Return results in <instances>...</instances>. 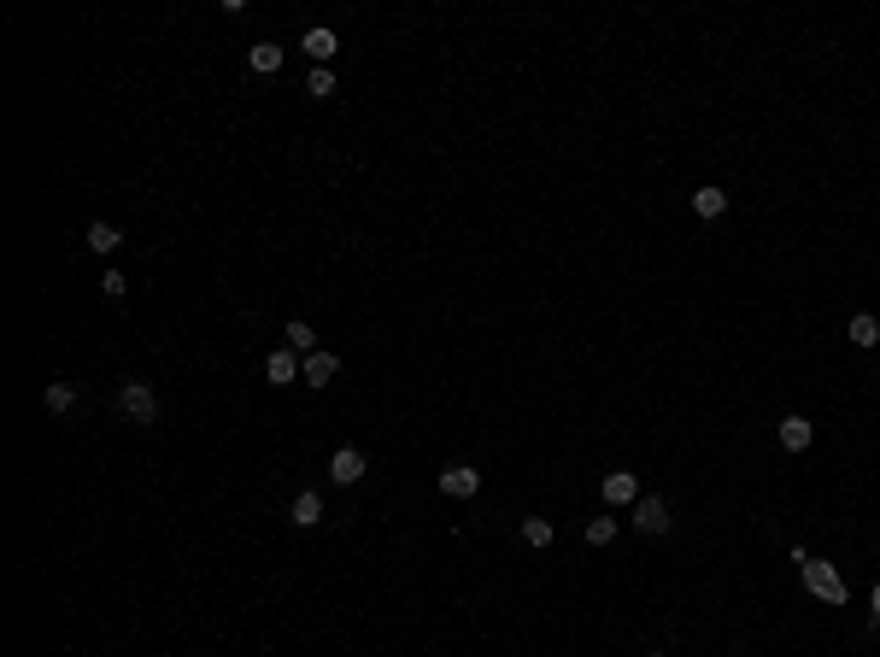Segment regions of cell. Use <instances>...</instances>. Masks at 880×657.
Returning <instances> with one entry per match:
<instances>
[{"instance_id": "obj_1", "label": "cell", "mask_w": 880, "mask_h": 657, "mask_svg": "<svg viewBox=\"0 0 880 657\" xmlns=\"http://www.w3.org/2000/svg\"><path fill=\"white\" fill-rule=\"evenodd\" d=\"M804 587H810L822 604H834V611L851 599V593H846V575H839L834 564H822V557H810V564H804Z\"/></svg>"}, {"instance_id": "obj_2", "label": "cell", "mask_w": 880, "mask_h": 657, "mask_svg": "<svg viewBox=\"0 0 880 657\" xmlns=\"http://www.w3.org/2000/svg\"><path fill=\"white\" fill-rule=\"evenodd\" d=\"M118 405H123V417H130V423H159V393L147 388V382H123L118 388Z\"/></svg>"}, {"instance_id": "obj_3", "label": "cell", "mask_w": 880, "mask_h": 657, "mask_svg": "<svg viewBox=\"0 0 880 657\" xmlns=\"http://www.w3.org/2000/svg\"><path fill=\"white\" fill-rule=\"evenodd\" d=\"M628 523H634L640 535H669V505L658 499V493H640L634 511H628Z\"/></svg>"}, {"instance_id": "obj_4", "label": "cell", "mask_w": 880, "mask_h": 657, "mask_svg": "<svg viewBox=\"0 0 880 657\" xmlns=\"http://www.w3.org/2000/svg\"><path fill=\"white\" fill-rule=\"evenodd\" d=\"M440 493H446V499H476V493H481V469L446 464V469H440Z\"/></svg>"}, {"instance_id": "obj_5", "label": "cell", "mask_w": 880, "mask_h": 657, "mask_svg": "<svg viewBox=\"0 0 880 657\" xmlns=\"http://www.w3.org/2000/svg\"><path fill=\"white\" fill-rule=\"evenodd\" d=\"M329 481H341V488H358V481H364V452H358V446H334Z\"/></svg>"}, {"instance_id": "obj_6", "label": "cell", "mask_w": 880, "mask_h": 657, "mask_svg": "<svg viewBox=\"0 0 880 657\" xmlns=\"http://www.w3.org/2000/svg\"><path fill=\"white\" fill-rule=\"evenodd\" d=\"M300 364H305L300 353H288V346H270V358H265L270 388H288V382H300Z\"/></svg>"}, {"instance_id": "obj_7", "label": "cell", "mask_w": 880, "mask_h": 657, "mask_svg": "<svg viewBox=\"0 0 880 657\" xmlns=\"http://www.w3.org/2000/svg\"><path fill=\"white\" fill-rule=\"evenodd\" d=\"M334 376H341V358H334V353H324V346H317V353L300 364V382H305V388H329Z\"/></svg>"}, {"instance_id": "obj_8", "label": "cell", "mask_w": 880, "mask_h": 657, "mask_svg": "<svg viewBox=\"0 0 880 657\" xmlns=\"http://www.w3.org/2000/svg\"><path fill=\"white\" fill-rule=\"evenodd\" d=\"M599 493H604V505H634V499H640L634 469H611V476L599 481Z\"/></svg>"}, {"instance_id": "obj_9", "label": "cell", "mask_w": 880, "mask_h": 657, "mask_svg": "<svg viewBox=\"0 0 880 657\" xmlns=\"http://www.w3.org/2000/svg\"><path fill=\"white\" fill-rule=\"evenodd\" d=\"M300 47L312 53V65H329V59H334V47H341V42H334V30H329V24H312V30L300 35Z\"/></svg>"}, {"instance_id": "obj_10", "label": "cell", "mask_w": 880, "mask_h": 657, "mask_svg": "<svg viewBox=\"0 0 880 657\" xmlns=\"http://www.w3.org/2000/svg\"><path fill=\"white\" fill-rule=\"evenodd\" d=\"M282 346H288V353H300V358H312L317 353V329L305 324V317H294V324H282Z\"/></svg>"}, {"instance_id": "obj_11", "label": "cell", "mask_w": 880, "mask_h": 657, "mask_svg": "<svg viewBox=\"0 0 880 657\" xmlns=\"http://www.w3.org/2000/svg\"><path fill=\"white\" fill-rule=\"evenodd\" d=\"M288 517H294V528H317V523H324V499H317L312 488H305V493H294Z\"/></svg>"}, {"instance_id": "obj_12", "label": "cell", "mask_w": 880, "mask_h": 657, "mask_svg": "<svg viewBox=\"0 0 880 657\" xmlns=\"http://www.w3.org/2000/svg\"><path fill=\"white\" fill-rule=\"evenodd\" d=\"M247 65H253L258 77H276V71H282V47L276 42H253V47H247Z\"/></svg>"}, {"instance_id": "obj_13", "label": "cell", "mask_w": 880, "mask_h": 657, "mask_svg": "<svg viewBox=\"0 0 880 657\" xmlns=\"http://www.w3.org/2000/svg\"><path fill=\"white\" fill-rule=\"evenodd\" d=\"M692 212H699L704 223H716V217L728 212V194L722 188H692Z\"/></svg>"}, {"instance_id": "obj_14", "label": "cell", "mask_w": 880, "mask_h": 657, "mask_svg": "<svg viewBox=\"0 0 880 657\" xmlns=\"http://www.w3.org/2000/svg\"><path fill=\"white\" fill-rule=\"evenodd\" d=\"M846 334H851V346H880V317L875 312H857L846 324Z\"/></svg>"}, {"instance_id": "obj_15", "label": "cell", "mask_w": 880, "mask_h": 657, "mask_svg": "<svg viewBox=\"0 0 880 657\" xmlns=\"http://www.w3.org/2000/svg\"><path fill=\"white\" fill-rule=\"evenodd\" d=\"M775 435H780V446H787V452H804V446H810V435H816V429L804 423V417H787V423H780Z\"/></svg>"}, {"instance_id": "obj_16", "label": "cell", "mask_w": 880, "mask_h": 657, "mask_svg": "<svg viewBox=\"0 0 880 657\" xmlns=\"http://www.w3.org/2000/svg\"><path fill=\"white\" fill-rule=\"evenodd\" d=\"M118 241H123L118 223H106V217H94V223H89V246H94V253H111Z\"/></svg>"}, {"instance_id": "obj_17", "label": "cell", "mask_w": 880, "mask_h": 657, "mask_svg": "<svg viewBox=\"0 0 880 657\" xmlns=\"http://www.w3.org/2000/svg\"><path fill=\"white\" fill-rule=\"evenodd\" d=\"M71 405H77V382H53V388H47V411L65 417Z\"/></svg>"}, {"instance_id": "obj_18", "label": "cell", "mask_w": 880, "mask_h": 657, "mask_svg": "<svg viewBox=\"0 0 880 657\" xmlns=\"http://www.w3.org/2000/svg\"><path fill=\"white\" fill-rule=\"evenodd\" d=\"M581 535H587V546H611V540H616V517H587Z\"/></svg>"}, {"instance_id": "obj_19", "label": "cell", "mask_w": 880, "mask_h": 657, "mask_svg": "<svg viewBox=\"0 0 880 657\" xmlns=\"http://www.w3.org/2000/svg\"><path fill=\"white\" fill-rule=\"evenodd\" d=\"M305 94H312V101H329V94H334V71H329V65H312V77H305Z\"/></svg>"}, {"instance_id": "obj_20", "label": "cell", "mask_w": 880, "mask_h": 657, "mask_svg": "<svg viewBox=\"0 0 880 657\" xmlns=\"http://www.w3.org/2000/svg\"><path fill=\"white\" fill-rule=\"evenodd\" d=\"M523 540L528 546H552V523L546 517H523Z\"/></svg>"}, {"instance_id": "obj_21", "label": "cell", "mask_w": 880, "mask_h": 657, "mask_svg": "<svg viewBox=\"0 0 880 657\" xmlns=\"http://www.w3.org/2000/svg\"><path fill=\"white\" fill-rule=\"evenodd\" d=\"M101 294H106V300H123V294H130V276H123V270H106V276H101Z\"/></svg>"}, {"instance_id": "obj_22", "label": "cell", "mask_w": 880, "mask_h": 657, "mask_svg": "<svg viewBox=\"0 0 880 657\" xmlns=\"http://www.w3.org/2000/svg\"><path fill=\"white\" fill-rule=\"evenodd\" d=\"M869 611H875V616H869V623L880 628V581H875V593H869Z\"/></svg>"}, {"instance_id": "obj_23", "label": "cell", "mask_w": 880, "mask_h": 657, "mask_svg": "<svg viewBox=\"0 0 880 657\" xmlns=\"http://www.w3.org/2000/svg\"><path fill=\"white\" fill-rule=\"evenodd\" d=\"M646 657H663V652H646Z\"/></svg>"}]
</instances>
